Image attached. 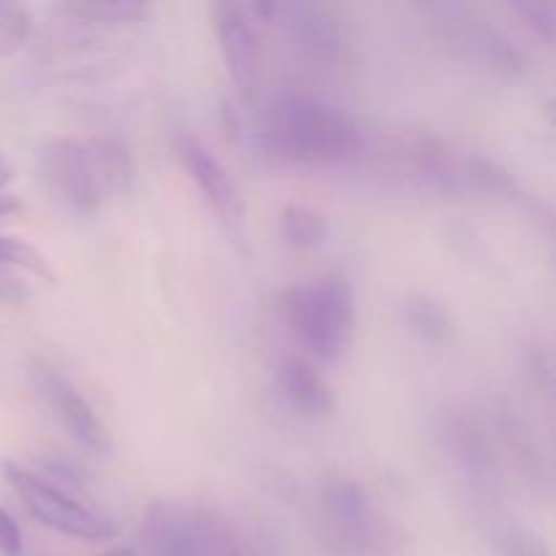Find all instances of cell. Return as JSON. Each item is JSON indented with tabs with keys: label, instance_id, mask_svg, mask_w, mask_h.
I'll list each match as a JSON object with an SVG mask.
<instances>
[{
	"label": "cell",
	"instance_id": "obj_1",
	"mask_svg": "<svg viewBox=\"0 0 556 556\" xmlns=\"http://www.w3.org/2000/svg\"><path fill=\"white\" fill-rule=\"evenodd\" d=\"M261 141L271 157L288 166L331 168L358 157L362 128L342 109L302 92H282L261 123Z\"/></svg>",
	"mask_w": 556,
	"mask_h": 556
},
{
	"label": "cell",
	"instance_id": "obj_2",
	"mask_svg": "<svg viewBox=\"0 0 556 556\" xmlns=\"http://www.w3.org/2000/svg\"><path fill=\"white\" fill-rule=\"evenodd\" d=\"M38 172L49 193L74 212H96L134 185V157L114 136H58L38 150Z\"/></svg>",
	"mask_w": 556,
	"mask_h": 556
},
{
	"label": "cell",
	"instance_id": "obj_3",
	"mask_svg": "<svg viewBox=\"0 0 556 556\" xmlns=\"http://www.w3.org/2000/svg\"><path fill=\"white\" fill-rule=\"evenodd\" d=\"M286 320L320 362H340L356 334V296L345 277L326 275L288 288Z\"/></svg>",
	"mask_w": 556,
	"mask_h": 556
},
{
	"label": "cell",
	"instance_id": "obj_4",
	"mask_svg": "<svg viewBox=\"0 0 556 556\" xmlns=\"http://www.w3.org/2000/svg\"><path fill=\"white\" fill-rule=\"evenodd\" d=\"M147 556H250L239 527L190 503H155L141 525Z\"/></svg>",
	"mask_w": 556,
	"mask_h": 556
},
{
	"label": "cell",
	"instance_id": "obj_5",
	"mask_svg": "<svg viewBox=\"0 0 556 556\" xmlns=\"http://www.w3.org/2000/svg\"><path fill=\"white\" fill-rule=\"evenodd\" d=\"M318 532L337 556H383L394 543L367 489L342 476L318 486Z\"/></svg>",
	"mask_w": 556,
	"mask_h": 556
},
{
	"label": "cell",
	"instance_id": "obj_6",
	"mask_svg": "<svg viewBox=\"0 0 556 556\" xmlns=\"http://www.w3.org/2000/svg\"><path fill=\"white\" fill-rule=\"evenodd\" d=\"M3 472L5 481L14 486V492L22 497L25 508L30 510L33 519H38L49 530L92 543L109 541L114 535V525L106 516L87 508L85 503L71 497L58 483H49L47 478L27 470V467L14 465V462H5Z\"/></svg>",
	"mask_w": 556,
	"mask_h": 556
},
{
	"label": "cell",
	"instance_id": "obj_7",
	"mask_svg": "<svg viewBox=\"0 0 556 556\" xmlns=\"http://www.w3.org/2000/svg\"><path fill=\"white\" fill-rule=\"evenodd\" d=\"M30 375L36 394L47 402L54 418L68 429L71 438H76L85 448L96 451V454H109L112 451V438H109L106 424L98 418V413L92 410L85 394L68 378H63L58 369L41 362L33 364Z\"/></svg>",
	"mask_w": 556,
	"mask_h": 556
},
{
	"label": "cell",
	"instance_id": "obj_8",
	"mask_svg": "<svg viewBox=\"0 0 556 556\" xmlns=\"http://www.w3.org/2000/svg\"><path fill=\"white\" fill-rule=\"evenodd\" d=\"M174 150H177L179 161H182L185 172H188V177L195 182L199 193L204 195V201L212 206V212H215V215L220 217L223 226L228 228V233L242 237L244 199L242 193H239L233 177L228 174V168L190 134H179L177 141H174Z\"/></svg>",
	"mask_w": 556,
	"mask_h": 556
},
{
	"label": "cell",
	"instance_id": "obj_9",
	"mask_svg": "<svg viewBox=\"0 0 556 556\" xmlns=\"http://www.w3.org/2000/svg\"><path fill=\"white\" fill-rule=\"evenodd\" d=\"M212 16H215L217 47H220L228 79L233 81L239 96L250 101L261 76V43L255 16L250 14L248 5L239 3H217L212 9Z\"/></svg>",
	"mask_w": 556,
	"mask_h": 556
},
{
	"label": "cell",
	"instance_id": "obj_10",
	"mask_svg": "<svg viewBox=\"0 0 556 556\" xmlns=\"http://www.w3.org/2000/svg\"><path fill=\"white\" fill-rule=\"evenodd\" d=\"M288 30V38L299 52L318 63H331L342 49V30L334 16L313 3H275V16Z\"/></svg>",
	"mask_w": 556,
	"mask_h": 556
},
{
	"label": "cell",
	"instance_id": "obj_11",
	"mask_svg": "<svg viewBox=\"0 0 556 556\" xmlns=\"http://www.w3.org/2000/svg\"><path fill=\"white\" fill-rule=\"evenodd\" d=\"M443 440L451 459L462 467L467 478H472L476 483L492 481L497 459H494L492 440L481 424L467 416H451L445 421Z\"/></svg>",
	"mask_w": 556,
	"mask_h": 556
},
{
	"label": "cell",
	"instance_id": "obj_12",
	"mask_svg": "<svg viewBox=\"0 0 556 556\" xmlns=\"http://www.w3.org/2000/svg\"><path fill=\"white\" fill-rule=\"evenodd\" d=\"M277 389L291 410L307 418H324L334 410V396L326 380L302 358H286L277 369Z\"/></svg>",
	"mask_w": 556,
	"mask_h": 556
},
{
	"label": "cell",
	"instance_id": "obj_13",
	"mask_svg": "<svg viewBox=\"0 0 556 556\" xmlns=\"http://www.w3.org/2000/svg\"><path fill=\"white\" fill-rule=\"evenodd\" d=\"M402 318H405L407 329L424 342L432 345H445L454 337V320L445 304L440 299L427 296V293H413L402 304Z\"/></svg>",
	"mask_w": 556,
	"mask_h": 556
},
{
	"label": "cell",
	"instance_id": "obj_14",
	"mask_svg": "<svg viewBox=\"0 0 556 556\" xmlns=\"http://www.w3.org/2000/svg\"><path fill=\"white\" fill-rule=\"evenodd\" d=\"M280 237L299 250L320 248L329 237V223L309 206L291 204L280 212Z\"/></svg>",
	"mask_w": 556,
	"mask_h": 556
},
{
	"label": "cell",
	"instance_id": "obj_15",
	"mask_svg": "<svg viewBox=\"0 0 556 556\" xmlns=\"http://www.w3.org/2000/svg\"><path fill=\"white\" fill-rule=\"evenodd\" d=\"M0 266H14V269L30 271V275L47 280L49 286L58 282V275H54L47 255L38 248H33L30 242H25V239L9 237V233H0Z\"/></svg>",
	"mask_w": 556,
	"mask_h": 556
},
{
	"label": "cell",
	"instance_id": "obj_16",
	"mask_svg": "<svg viewBox=\"0 0 556 556\" xmlns=\"http://www.w3.org/2000/svg\"><path fill=\"white\" fill-rule=\"evenodd\" d=\"M492 541L500 556H552L541 535L516 521H503L494 527Z\"/></svg>",
	"mask_w": 556,
	"mask_h": 556
},
{
	"label": "cell",
	"instance_id": "obj_17",
	"mask_svg": "<svg viewBox=\"0 0 556 556\" xmlns=\"http://www.w3.org/2000/svg\"><path fill=\"white\" fill-rule=\"evenodd\" d=\"M33 14L27 5L14 0H0V58H11L25 47L30 36Z\"/></svg>",
	"mask_w": 556,
	"mask_h": 556
},
{
	"label": "cell",
	"instance_id": "obj_18",
	"mask_svg": "<svg viewBox=\"0 0 556 556\" xmlns=\"http://www.w3.org/2000/svg\"><path fill=\"white\" fill-rule=\"evenodd\" d=\"M68 11L79 20L96 22V25H128V22H139L147 16L144 3H134V0H112V3H71Z\"/></svg>",
	"mask_w": 556,
	"mask_h": 556
},
{
	"label": "cell",
	"instance_id": "obj_19",
	"mask_svg": "<svg viewBox=\"0 0 556 556\" xmlns=\"http://www.w3.org/2000/svg\"><path fill=\"white\" fill-rule=\"evenodd\" d=\"M514 11L538 33V36L546 38L548 43L556 36V3L552 0H519L514 3Z\"/></svg>",
	"mask_w": 556,
	"mask_h": 556
},
{
	"label": "cell",
	"instance_id": "obj_20",
	"mask_svg": "<svg viewBox=\"0 0 556 556\" xmlns=\"http://www.w3.org/2000/svg\"><path fill=\"white\" fill-rule=\"evenodd\" d=\"M22 552V532L20 525L11 519L5 508H0V554L3 556H20Z\"/></svg>",
	"mask_w": 556,
	"mask_h": 556
},
{
	"label": "cell",
	"instance_id": "obj_21",
	"mask_svg": "<svg viewBox=\"0 0 556 556\" xmlns=\"http://www.w3.org/2000/svg\"><path fill=\"white\" fill-rule=\"evenodd\" d=\"M27 296H30V293H27L25 282L16 280L11 271L0 269V299L9 304H22V302H27Z\"/></svg>",
	"mask_w": 556,
	"mask_h": 556
},
{
	"label": "cell",
	"instance_id": "obj_22",
	"mask_svg": "<svg viewBox=\"0 0 556 556\" xmlns=\"http://www.w3.org/2000/svg\"><path fill=\"white\" fill-rule=\"evenodd\" d=\"M103 556H136L134 548H112V552H106Z\"/></svg>",
	"mask_w": 556,
	"mask_h": 556
}]
</instances>
